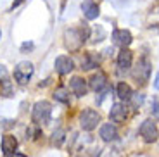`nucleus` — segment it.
I'll list each match as a JSON object with an SVG mask.
<instances>
[{
  "mask_svg": "<svg viewBox=\"0 0 159 157\" xmlns=\"http://www.w3.org/2000/svg\"><path fill=\"white\" fill-rule=\"evenodd\" d=\"M140 137L143 138V141H147V143H154L159 137V131H157V126L152 119H145V121L140 124Z\"/></svg>",
  "mask_w": 159,
  "mask_h": 157,
  "instance_id": "6",
  "label": "nucleus"
},
{
  "mask_svg": "<svg viewBox=\"0 0 159 157\" xmlns=\"http://www.w3.org/2000/svg\"><path fill=\"white\" fill-rule=\"evenodd\" d=\"M131 61H133V54L128 48H121L118 54V73L119 74H126L131 69Z\"/></svg>",
  "mask_w": 159,
  "mask_h": 157,
  "instance_id": "7",
  "label": "nucleus"
},
{
  "mask_svg": "<svg viewBox=\"0 0 159 157\" xmlns=\"http://www.w3.org/2000/svg\"><path fill=\"white\" fill-rule=\"evenodd\" d=\"M69 88L71 92L76 95V97H85L88 92V85L83 78H80V76H73L71 81H69Z\"/></svg>",
  "mask_w": 159,
  "mask_h": 157,
  "instance_id": "10",
  "label": "nucleus"
},
{
  "mask_svg": "<svg viewBox=\"0 0 159 157\" xmlns=\"http://www.w3.org/2000/svg\"><path fill=\"white\" fill-rule=\"evenodd\" d=\"M104 38H106V31H104L102 26H97L90 31V40L93 42V43H99V42H102Z\"/></svg>",
  "mask_w": 159,
  "mask_h": 157,
  "instance_id": "20",
  "label": "nucleus"
},
{
  "mask_svg": "<svg viewBox=\"0 0 159 157\" xmlns=\"http://www.w3.org/2000/svg\"><path fill=\"white\" fill-rule=\"evenodd\" d=\"M5 74H7V69H5V66H2V64H0V78L4 79Z\"/></svg>",
  "mask_w": 159,
  "mask_h": 157,
  "instance_id": "24",
  "label": "nucleus"
},
{
  "mask_svg": "<svg viewBox=\"0 0 159 157\" xmlns=\"http://www.w3.org/2000/svg\"><path fill=\"white\" fill-rule=\"evenodd\" d=\"M54 67H56V71L59 74H69L75 69V62L68 55H59L56 59V62H54Z\"/></svg>",
  "mask_w": 159,
  "mask_h": 157,
  "instance_id": "9",
  "label": "nucleus"
},
{
  "mask_svg": "<svg viewBox=\"0 0 159 157\" xmlns=\"http://www.w3.org/2000/svg\"><path fill=\"white\" fill-rule=\"evenodd\" d=\"M23 2H24V0H14V4H12V9H14V7H17L19 4H23Z\"/></svg>",
  "mask_w": 159,
  "mask_h": 157,
  "instance_id": "27",
  "label": "nucleus"
},
{
  "mask_svg": "<svg viewBox=\"0 0 159 157\" xmlns=\"http://www.w3.org/2000/svg\"><path fill=\"white\" fill-rule=\"evenodd\" d=\"M50 114H52V105L47 100H40L33 105L31 119L35 124H47L50 121Z\"/></svg>",
  "mask_w": 159,
  "mask_h": 157,
  "instance_id": "1",
  "label": "nucleus"
},
{
  "mask_svg": "<svg viewBox=\"0 0 159 157\" xmlns=\"http://www.w3.org/2000/svg\"><path fill=\"white\" fill-rule=\"evenodd\" d=\"M81 11H83V16L87 17L88 21H93L99 17V5L93 2V0H85L83 4H81Z\"/></svg>",
  "mask_w": 159,
  "mask_h": 157,
  "instance_id": "11",
  "label": "nucleus"
},
{
  "mask_svg": "<svg viewBox=\"0 0 159 157\" xmlns=\"http://www.w3.org/2000/svg\"><path fill=\"white\" fill-rule=\"evenodd\" d=\"M151 61L147 57H142L139 59V62L135 64V67L131 69V76L139 85H145L149 81V76H151Z\"/></svg>",
  "mask_w": 159,
  "mask_h": 157,
  "instance_id": "2",
  "label": "nucleus"
},
{
  "mask_svg": "<svg viewBox=\"0 0 159 157\" xmlns=\"http://www.w3.org/2000/svg\"><path fill=\"white\" fill-rule=\"evenodd\" d=\"M64 135H66V131L62 130V128H59V130H56L54 133H52V143L56 147H59L61 143L64 141Z\"/></svg>",
  "mask_w": 159,
  "mask_h": 157,
  "instance_id": "22",
  "label": "nucleus"
},
{
  "mask_svg": "<svg viewBox=\"0 0 159 157\" xmlns=\"http://www.w3.org/2000/svg\"><path fill=\"white\" fill-rule=\"evenodd\" d=\"M100 62V57L99 55H95L93 52H88V54L83 55V59H81V69H93V67H97Z\"/></svg>",
  "mask_w": 159,
  "mask_h": 157,
  "instance_id": "16",
  "label": "nucleus"
},
{
  "mask_svg": "<svg viewBox=\"0 0 159 157\" xmlns=\"http://www.w3.org/2000/svg\"><path fill=\"white\" fill-rule=\"evenodd\" d=\"M154 87H156V90H159V73L156 74V81H154Z\"/></svg>",
  "mask_w": 159,
  "mask_h": 157,
  "instance_id": "26",
  "label": "nucleus"
},
{
  "mask_svg": "<svg viewBox=\"0 0 159 157\" xmlns=\"http://www.w3.org/2000/svg\"><path fill=\"white\" fill-rule=\"evenodd\" d=\"M85 43V38L81 36L80 29L76 28H69L64 31V45L69 52H78L81 48V45Z\"/></svg>",
  "mask_w": 159,
  "mask_h": 157,
  "instance_id": "3",
  "label": "nucleus"
},
{
  "mask_svg": "<svg viewBox=\"0 0 159 157\" xmlns=\"http://www.w3.org/2000/svg\"><path fill=\"white\" fill-rule=\"evenodd\" d=\"M11 157H26V155H24V154H17V152H16V154H12Z\"/></svg>",
  "mask_w": 159,
  "mask_h": 157,
  "instance_id": "29",
  "label": "nucleus"
},
{
  "mask_svg": "<svg viewBox=\"0 0 159 157\" xmlns=\"http://www.w3.org/2000/svg\"><path fill=\"white\" fill-rule=\"evenodd\" d=\"M0 38H2V29H0Z\"/></svg>",
  "mask_w": 159,
  "mask_h": 157,
  "instance_id": "30",
  "label": "nucleus"
},
{
  "mask_svg": "<svg viewBox=\"0 0 159 157\" xmlns=\"http://www.w3.org/2000/svg\"><path fill=\"white\" fill-rule=\"evenodd\" d=\"M33 71H35L33 64L28 62V61H23V62H19L14 67V79L19 85H26L30 81V78L33 76Z\"/></svg>",
  "mask_w": 159,
  "mask_h": 157,
  "instance_id": "5",
  "label": "nucleus"
},
{
  "mask_svg": "<svg viewBox=\"0 0 159 157\" xmlns=\"http://www.w3.org/2000/svg\"><path fill=\"white\" fill-rule=\"evenodd\" d=\"M21 48H23V50H26V48H33V43H24Z\"/></svg>",
  "mask_w": 159,
  "mask_h": 157,
  "instance_id": "28",
  "label": "nucleus"
},
{
  "mask_svg": "<svg viewBox=\"0 0 159 157\" xmlns=\"http://www.w3.org/2000/svg\"><path fill=\"white\" fill-rule=\"evenodd\" d=\"M147 26L149 28H159V5H154V7L149 11V14H147Z\"/></svg>",
  "mask_w": 159,
  "mask_h": 157,
  "instance_id": "18",
  "label": "nucleus"
},
{
  "mask_svg": "<svg viewBox=\"0 0 159 157\" xmlns=\"http://www.w3.org/2000/svg\"><path fill=\"white\" fill-rule=\"evenodd\" d=\"M133 42V36L128 29H114L112 31V43L121 48H128Z\"/></svg>",
  "mask_w": 159,
  "mask_h": 157,
  "instance_id": "8",
  "label": "nucleus"
},
{
  "mask_svg": "<svg viewBox=\"0 0 159 157\" xmlns=\"http://www.w3.org/2000/svg\"><path fill=\"white\" fill-rule=\"evenodd\" d=\"M106 85H107V78H106L104 73H95V74L90 78V81H88V88H92L93 92L104 90Z\"/></svg>",
  "mask_w": 159,
  "mask_h": 157,
  "instance_id": "14",
  "label": "nucleus"
},
{
  "mask_svg": "<svg viewBox=\"0 0 159 157\" xmlns=\"http://www.w3.org/2000/svg\"><path fill=\"white\" fill-rule=\"evenodd\" d=\"M0 95H4V97H12L14 95V85L9 78L0 79Z\"/></svg>",
  "mask_w": 159,
  "mask_h": 157,
  "instance_id": "19",
  "label": "nucleus"
},
{
  "mask_svg": "<svg viewBox=\"0 0 159 157\" xmlns=\"http://www.w3.org/2000/svg\"><path fill=\"white\" fill-rule=\"evenodd\" d=\"M99 137L104 141H114L118 138V130H116V126L111 124V123H104L99 130Z\"/></svg>",
  "mask_w": 159,
  "mask_h": 157,
  "instance_id": "12",
  "label": "nucleus"
},
{
  "mask_svg": "<svg viewBox=\"0 0 159 157\" xmlns=\"http://www.w3.org/2000/svg\"><path fill=\"white\" fill-rule=\"evenodd\" d=\"M126 118H128V110L123 104H114V105L111 107V119L114 123L123 124V123L126 121Z\"/></svg>",
  "mask_w": 159,
  "mask_h": 157,
  "instance_id": "13",
  "label": "nucleus"
},
{
  "mask_svg": "<svg viewBox=\"0 0 159 157\" xmlns=\"http://www.w3.org/2000/svg\"><path fill=\"white\" fill-rule=\"evenodd\" d=\"M54 98L61 104H69V92L66 88H57L54 92Z\"/></svg>",
  "mask_w": 159,
  "mask_h": 157,
  "instance_id": "21",
  "label": "nucleus"
},
{
  "mask_svg": "<svg viewBox=\"0 0 159 157\" xmlns=\"http://www.w3.org/2000/svg\"><path fill=\"white\" fill-rule=\"evenodd\" d=\"M130 100H133V104H135V105H140V104H142V100H143V95H140V93H133Z\"/></svg>",
  "mask_w": 159,
  "mask_h": 157,
  "instance_id": "23",
  "label": "nucleus"
},
{
  "mask_svg": "<svg viewBox=\"0 0 159 157\" xmlns=\"http://www.w3.org/2000/svg\"><path fill=\"white\" fill-rule=\"evenodd\" d=\"M154 116H157V118H159V100H157V102H154Z\"/></svg>",
  "mask_w": 159,
  "mask_h": 157,
  "instance_id": "25",
  "label": "nucleus"
},
{
  "mask_svg": "<svg viewBox=\"0 0 159 157\" xmlns=\"http://www.w3.org/2000/svg\"><path fill=\"white\" fill-rule=\"evenodd\" d=\"M99 123H100V114L93 109H85L83 112L80 114V126H81L85 131L95 130Z\"/></svg>",
  "mask_w": 159,
  "mask_h": 157,
  "instance_id": "4",
  "label": "nucleus"
},
{
  "mask_svg": "<svg viewBox=\"0 0 159 157\" xmlns=\"http://www.w3.org/2000/svg\"><path fill=\"white\" fill-rule=\"evenodd\" d=\"M116 92H118V97L121 98V100H130L131 98V95H133V92H131V88H130V85H126L125 81H121V83H118V87H116Z\"/></svg>",
  "mask_w": 159,
  "mask_h": 157,
  "instance_id": "17",
  "label": "nucleus"
},
{
  "mask_svg": "<svg viewBox=\"0 0 159 157\" xmlns=\"http://www.w3.org/2000/svg\"><path fill=\"white\" fill-rule=\"evenodd\" d=\"M17 149V140L16 137H12V135H4L2 138V152L5 155H12V154H16L14 150Z\"/></svg>",
  "mask_w": 159,
  "mask_h": 157,
  "instance_id": "15",
  "label": "nucleus"
}]
</instances>
